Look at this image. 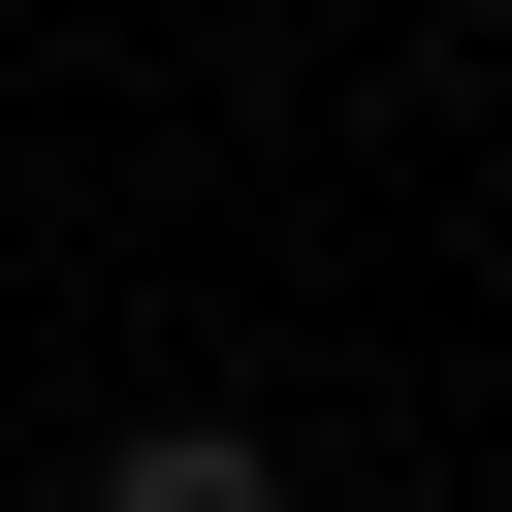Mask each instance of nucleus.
I'll list each match as a JSON object with an SVG mask.
<instances>
[{"label":"nucleus","mask_w":512,"mask_h":512,"mask_svg":"<svg viewBox=\"0 0 512 512\" xmlns=\"http://www.w3.org/2000/svg\"><path fill=\"white\" fill-rule=\"evenodd\" d=\"M96 512H288V448H256V416H128V448H96Z\"/></svg>","instance_id":"f257e3e1"}]
</instances>
